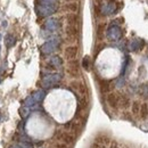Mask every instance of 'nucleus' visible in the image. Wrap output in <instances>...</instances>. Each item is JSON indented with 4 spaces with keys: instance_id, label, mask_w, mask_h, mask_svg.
Instances as JSON below:
<instances>
[{
    "instance_id": "nucleus-1",
    "label": "nucleus",
    "mask_w": 148,
    "mask_h": 148,
    "mask_svg": "<svg viewBox=\"0 0 148 148\" xmlns=\"http://www.w3.org/2000/svg\"><path fill=\"white\" fill-rule=\"evenodd\" d=\"M58 8V0H37L36 10L38 15L46 17L54 14Z\"/></svg>"
},
{
    "instance_id": "nucleus-2",
    "label": "nucleus",
    "mask_w": 148,
    "mask_h": 148,
    "mask_svg": "<svg viewBox=\"0 0 148 148\" xmlns=\"http://www.w3.org/2000/svg\"><path fill=\"white\" fill-rule=\"evenodd\" d=\"M45 96H46V91H45V90H38L36 92H33L30 97H27V98L25 99V101H24V107L27 108V110H30V108L33 107L34 105H37L40 101H42L43 98H45Z\"/></svg>"
},
{
    "instance_id": "nucleus-3",
    "label": "nucleus",
    "mask_w": 148,
    "mask_h": 148,
    "mask_svg": "<svg viewBox=\"0 0 148 148\" xmlns=\"http://www.w3.org/2000/svg\"><path fill=\"white\" fill-rule=\"evenodd\" d=\"M60 79H62L60 74H49L42 79L41 84L43 88H51L60 81Z\"/></svg>"
},
{
    "instance_id": "nucleus-4",
    "label": "nucleus",
    "mask_w": 148,
    "mask_h": 148,
    "mask_svg": "<svg viewBox=\"0 0 148 148\" xmlns=\"http://www.w3.org/2000/svg\"><path fill=\"white\" fill-rule=\"evenodd\" d=\"M58 47H59V40H58V39L49 40V41H47V42L41 47V53L45 54V55H49V54L56 51Z\"/></svg>"
},
{
    "instance_id": "nucleus-5",
    "label": "nucleus",
    "mask_w": 148,
    "mask_h": 148,
    "mask_svg": "<svg viewBox=\"0 0 148 148\" xmlns=\"http://www.w3.org/2000/svg\"><path fill=\"white\" fill-rule=\"evenodd\" d=\"M106 36H107V38L111 41H117L119 39H121V37H122V30H121L120 26L112 24L111 26L108 27V30H107Z\"/></svg>"
},
{
    "instance_id": "nucleus-6",
    "label": "nucleus",
    "mask_w": 148,
    "mask_h": 148,
    "mask_svg": "<svg viewBox=\"0 0 148 148\" xmlns=\"http://www.w3.org/2000/svg\"><path fill=\"white\" fill-rule=\"evenodd\" d=\"M115 12H116V3L113 0L108 1L105 6L101 7V13L104 15H111V14H114Z\"/></svg>"
},
{
    "instance_id": "nucleus-7",
    "label": "nucleus",
    "mask_w": 148,
    "mask_h": 148,
    "mask_svg": "<svg viewBox=\"0 0 148 148\" xmlns=\"http://www.w3.org/2000/svg\"><path fill=\"white\" fill-rule=\"evenodd\" d=\"M58 26H59V23H58V21L56 18L48 19V21L45 23V29H46L47 31H49V32L56 31V30L58 29Z\"/></svg>"
},
{
    "instance_id": "nucleus-8",
    "label": "nucleus",
    "mask_w": 148,
    "mask_h": 148,
    "mask_svg": "<svg viewBox=\"0 0 148 148\" xmlns=\"http://www.w3.org/2000/svg\"><path fill=\"white\" fill-rule=\"evenodd\" d=\"M107 101H108V104L111 105L112 107H116L119 105V103H120V97L117 95H115V93H111L107 97Z\"/></svg>"
},
{
    "instance_id": "nucleus-9",
    "label": "nucleus",
    "mask_w": 148,
    "mask_h": 148,
    "mask_svg": "<svg viewBox=\"0 0 148 148\" xmlns=\"http://www.w3.org/2000/svg\"><path fill=\"white\" fill-rule=\"evenodd\" d=\"M143 47H144V40H140V39L133 40L132 43H131V49H132L133 51H138V50H140Z\"/></svg>"
},
{
    "instance_id": "nucleus-10",
    "label": "nucleus",
    "mask_w": 148,
    "mask_h": 148,
    "mask_svg": "<svg viewBox=\"0 0 148 148\" xmlns=\"http://www.w3.org/2000/svg\"><path fill=\"white\" fill-rule=\"evenodd\" d=\"M66 57L69 58V59H73L75 58V56L77 54V48L76 47H69L67 49H66Z\"/></svg>"
},
{
    "instance_id": "nucleus-11",
    "label": "nucleus",
    "mask_w": 148,
    "mask_h": 148,
    "mask_svg": "<svg viewBox=\"0 0 148 148\" xmlns=\"http://www.w3.org/2000/svg\"><path fill=\"white\" fill-rule=\"evenodd\" d=\"M5 43L7 48H12L15 45V37L13 34H7L5 38Z\"/></svg>"
},
{
    "instance_id": "nucleus-12",
    "label": "nucleus",
    "mask_w": 148,
    "mask_h": 148,
    "mask_svg": "<svg viewBox=\"0 0 148 148\" xmlns=\"http://www.w3.org/2000/svg\"><path fill=\"white\" fill-rule=\"evenodd\" d=\"M49 64H50L51 66H54V67H58V66H60V65L63 64V60H62V58H60V57H58V56H54V57L49 60Z\"/></svg>"
},
{
    "instance_id": "nucleus-13",
    "label": "nucleus",
    "mask_w": 148,
    "mask_h": 148,
    "mask_svg": "<svg viewBox=\"0 0 148 148\" xmlns=\"http://www.w3.org/2000/svg\"><path fill=\"white\" fill-rule=\"evenodd\" d=\"M119 105H121L122 107H124V108H127L128 106L130 105V100L128 97H125V96H122V97H120V103H119Z\"/></svg>"
},
{
    "instance_id": "nucleus-14",
    "label": "nucleus",
    "mask_w": 148,
    "mask_h": 148,
    "mask_svg": "<svg viewBox=\"0 0 148 148\" xmlns=\"http://www.w3.org/2000/svg\"><path fill=\"white\" fill-rule=\"evenodd\" d=\"M65 8H66L67 10H70V12L76 13V12L79 10V5H77V2H72V3L66 5V6H65Z\"/></svg>"
},
{
    "instance_id": "nucleus-15",
    "label": "nucleus",
    "mask_w": 148,
    "mask_h": 148,
    "mask_svg": "<svg viewBox=\"0 0 148 148\" xmlns=\"http://www.w3.org/2000/svg\"><path fill=\"white\" fill-rule=\"evenodd\" d=\"M70 73L72 74V75H77V63L73 60V62H71L70 63Z\"/></svg>"
},
{
    "instance_id": "nucleus-16",
    "label": "nucleus",
    "mask_w": 148,
    "mask_h": 148,
    "mask_svg": "<svg viewBox=\"0 0 148 148\" xmlns=\"http://www.w3.org/2000/svg\"><path fill=\"white\" fill-rule=\"evenodd\" d=\"M140 116L143 119H146L148 116V106L147 104H143L140 107Z\"/></svg>"
},
{
    "instance_id": "nucleus-17",
    "label": "nucleus",
    "mask_w": 148,
    "mask_h": 148,
    "mask_svg": "<svg viewBox=\"0 0 148 148\" xmlns=\"http://www.w3.org/2000/svg\"><path fill=\"white\" fill-rule=\"evenodd\" d=\"M140 107H141V105H140V103H139V101H133V104H132V113H133L134 115L139 114V112H140Z\"/></svg>"
},
{
    "instance_id": "nucleus-18",
    "label": "nucleus",
    "mask_w": 148,
    "mask_h": 148,
    "mask_svg": "<svg viewBox=\"0 0 148 148\" xmlns=\"http://www.w3.org/2000/svg\"><path fill=\"white\" fill-rule=\"evenodd\" d=\"M82 66H83V69L89 70V67H90V58H89L88 56H86V57L83 58V60H82Z\"/></svg>"
},
{
    "instance_id": "nucleus-19",
    "label": "nucleus",
    "mask_w": 148,
    "mask_h": 148,
    "mask_svg": "<svg viewBox=\"0 0 148 148\" xmlns=\"http://www.w3.org/2000/svg\"><path fill=\"white\" fill-rule=\"evenodd\" d=\"M100 86H101V90L103 91H107L108 90V82L106 80L100 81Z\"/></svg>"
},
{
    "instance_id": "nucleus-20",
    "label": "nucleus",
    "mask_w": 148,
    "mask_h": 148,
    "mask_svg": "<svg viewBox=\"0 0 148 148\" xmlns=\"http://www.w3.org/2000/svg\"><path fill=\"white\" fill-rule=\"evenodd\" d=\"M1 25H2L3 27H6V26H7V22H6V21H5V22H2V23H1Z\"/></svg>"
},
{
    "instance_id": "nucleus-21",
    "label": "nucleus",
    "mask_w": 148,
    "mask_h": 148,
    "mask_svg": "<svg viewBox=\"0 0 148 148\" xmlns=\"http://www.w3.org/2000/svg\"><path fill=\"white\" fill-rule=\"evenodd\" d=\"M66 1H75V0H66Z\"/></svg>"
},
{
    "instance_id": "nucleus-22",
    "label": "nucleus",
    "mask_w": 148,
    "mask_h": 148,
    "mask_svg": "<svg viewBox=\"0 0 148 148\" xmlns=\"http://www.w3.org/2000/svg\"><path fill=\"white\" fill-rule=\"evenodd\" d=\"M0 40H1V34H0Z\"/></svg>"
},
{
    "instance_id": "nucleus-23",
    "label": "nucleus",
    "mask_w": 148,
    "mask_h": 148,
    "mask_svg": "<svg viewBox=\"0 0 148 148\" xmlns=\"http://www.w3.org/2000/svg\"><path fill=\"white\" fill-rule=\"evenodd\" d=\"M0 82H1V80H0Z\"/></svg>"
}]
</instances>
